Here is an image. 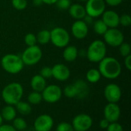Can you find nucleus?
<instances>
[{
	"label": "nucleus",
	"mask_w": 131,
	"mask_h": 131,
	"mask_svg": "<svg viewBox=\"0 0 131 131\" xmlns=\"http://www.w3.org/2000/svg\"><path fill=\"white\" fill-rule=\"evenodd\" d=\"M98 71L101 77L109 80L117 78L122 71V67L117 59L113 57H105L99 62Z\"/></svg>",
	"instance_id": "obj_1"
},
{
	"label": "nucleus",
	"mask_w": 131,
	"mask_h": 131,
	"mask_svg": "<svg viewBox=\"0 0 131 131\" xmlns=\"http://www.w3.org/2000/svg\"><path fill=\"white\" fill-rule=\"evenodd\" d=\"M24 94V88L18 82H12L8 84L2 89V97L5 103L8 105L15 106L21 101Z\"/></svg>",
	"instance_id": "obj_2"
},
{
	"label": "nucleus",
	"mask_w": 131,
	"mask_h": 131,
	"mask_svg": "<svg viewBox=\"0 0 131 131\" xmlns=\"http://www.w3.org/2000/svg\"><path fill=\"white\" fill-rule=\"evenodd\" d=\"M1 66L5 72L11 74H17L22 71L25 64L20 55L7 54L2 58Z\"/></svg>",
	"instance_id": "obj_3"
},
{
	"label": "nucleus",
	"mask_w": 131,
	"mask_h": 131,
	"mask_svg": "<svg viewBox=\"0 0 131 131\" xmlns=\"http://www.w3.org/2000/svg\"><path fill=\"white\" fill-rule=\"evenodd\" d=\"M107 54V45L101 40H94L86 51L88 59L92 63H99Z\"/></svg>",
	"instance_id": "obj_4"
},
{
	"label": "nucleus",
	"mask_w": 131,
	"mask_h": 131,
	"mask_svg": "<svg viewBox=\"0 0 131 131\" xmlns=\"http://www.w3.org/2000/svg\"><path fill=\"white\" fill-rule=\"evenodd\" d=\"M25 65L32 66L38 64L42 58V51L37 45L27 47L21 55Z\"/></svg>",
	"instance_id": "obj_5"
},
{
	"label": "nucleus",
	"mask_w": 131,
	"mask_h": 131,
	"mask_svg": "<svg viewBox=\"0 0 131 131\" xmlns=\"http://www.w3.org/2000/svg\"><path fill=\"white\" fill-rule=\"evenodd\" d=\"M51 43L57 48H64L70 42V35L68 31L61 27H56L50 31Z\"/></svg>",
	"instance_id": "obj_6"
},
{
	"label": "nucleus",
	"mask_w": 131,
	"mask_h": 131,
	"mask_svg": "<svg viewBox=\"0 0 131 131\" xmlns=\"http://www.w3.org/2000/svg\"><path fill=\"white\" fill-rule=\"evenodd\" d=\"M62 90L57 84L47 85L41 91L42 99L48 104H55L58 102L62 97Z\"/></svg>",
	"instance_id": "obj_7"
},
{
	"label": "nucleus",
	"mask_w": 131,
	"mask_h": 131,
	"mask_svg": "<svg viewBox=\"0 0 131 131\" xmlns=\"http://www.w3.org/2000/svg\"><path fill=\"white\" fill-rule=\"evenodd\" d=\"M86 14L93 18H98L106 10L104 0H88L84 6Z\"/></svg>",
	"instance_id": "obj_8"
},
{
	"label": "nucleus",
	"mask_w": 131,
	"mask_h": 131,
	"mask_svg": "<svg viewBox=\"0 0 131 131\" xmlns=\"http://www.w3.org/2000/svg\"><path fill=\"white\" fill-rule=\"evenodd\" d=\"M103 36L104 40V42L111 47H119V45L124 41L123 32L117 28H108Z\"/></svg>",
	"instance_id": "obj_9"
},
{
	"label": "nucleus",
	"mask_w": 131,
	"mask_h": 131,
	"mask_svg": "<svg viewBox=\"0 0 131 131\" xmlns=\"http://www.w3.org/2000/svg\"><path fill=\"white\" fill-rule=\"evenodd\" d=\"M71 124L74 131H88L93 125V119L87 114H79L73 118Z\"/></svg>",
	"instance_id": "obj_10"
},
{
	"label": "nucleus",
	"mask_w": 131,
	"mask_h": 131,
	"mask_svg": "<svg viewBox=\"0 0 131 131\" xmlns=\"http://www.w3.org/2000/svg\"><path fill=\"white\" fill-rule=\"evenodd\" d=\"M104 96L108 103H117L122 97L121 88L117 84L111 83L104 88Z\"/></svg>",
	"instance_id": "obj_11"
},
{
	"label": "nucleus",
	"mask_w": 131,
	"mask_h": 131,
	"mask_svg": "<svg viewBox=\"0 0 131 131\" xmlns=\"http://www.w3.org/2000/svg\"><path fill=\"white\" fill-rule=\"evenodd\" d=\"M54 126V120L49 114H43L38 116L34 121L35 131H50Z\"/></svg>",
	"instance_id": "obj_12"
},
{
	"label": "nucleus",
	"mask_w": 131,
	"mask_h": 131,
	"mask_svg": "<svg viewBox=\"0 0 131 131\" xmlns=\"http://www.w3.org/2000/svg\"><path fill=\"white\" fill-rule=\"evenodd\" d=\"M121 114V111L117 103H108L104 108V117L110 123L118 121Z\"/></svg>",
	"instance_id": "obj_13"
},
{
	"label": "nucleus",
	"mask_w": 131,
	"mask_h": 131,
	"mask_svg": "<svg viewBox=\"0 0 131 131\" xmlns=\"http://www.w3.org/2000/svg\"><path fill=\"white\" fill-rule=\"evenodd\" d=\"M52 77L58 81H65L71 76L69 68L64 64H56L52 68Z\"/></svg>",
	"instance_id": "obj_14"
},
{
	"label": "nucleus",
	"mask_w": 131,
	"mask_h": 131,
	"mask_svg": "<svg viewBox=\"0 0 131 131\" xmlns=\"http://www.w3.org/2000/svg\"><path fill=\"white\" fill-rule=\"evenodd\" d=\"M71 33L75 38L84 39L88 34V25L83 20H75L71 25Z\"/></svg>",
	"instance_id": "obj_15"
},
{
	"label": "nucleus",
	"mask_w": 131,
	"mask_h": 131,
	"mask_svg": "<svg viewBox=\"0 0 131 131\" xmlns=\"http://www.w3.org/2000/svg\"><path fill=\"white\" fill-rule=\"evenodd\" d=\"M102 21L108 28H117L120 25V15L113 10H105L102 14Z\"/></svg>",
	"instance_id": "obj_16"
},
{
	"label": "nucleus",
	"mask_w": 131,
	"mask_h": 131,
	"mask_svg": "<svg viewBox=\"0 0 131 131\" xmlns=\"http://www.w3.org/2000/svg\"><path fill=\"white\" fill-rule=\"evenodd\" d=\"M75 91H76V97L78 99H84L90 94V88L86 81L81 79L77 80L73 83Z\"/></svg>",
	"instance_id": "obj_17"
},
{
	"label": "nucleus",
	"mask_w": 131,
	"mask_h": 131,
	"mask_svg": "<svg viewBox=\"0 0 131 131\" xmlns=\"http://www.w3.org/2000/svg\"><path fill=\"white\" fill-rule=\"evenodd\" d=\"M68 12L69 15L75 20H82L87 15L84 6L78 3L71 5L68 8Z\"/></svg>",
	"instance_id": "obj_18"
},
{
	"label": "nucleus",
	"mask_w": 131,
	"mask_h": 131,
	"mask_svg": "<svg viewBox=\"0 0 131 131\" xmlns=\"http://www.w3.org/2000/svg\"><path fill=\"white\" fill-rule=\"evenodd\" d=\"M30 85L32 91L41 93V91L47 86L46 79H45L40 74H35L31 79Z\"/></svg>",
	"instance_id": "obj_19"
},
{
	"label": "nucleus",
	"mask_w": 131,
	"mask_h": 131,
	"mask_svg": "<svg viewBox=\"0 0 131 131\" xmlns=\"http://www.w3.org/2000/svg\"><path fill=\"white\" fill-rule=\"evenodd\" d=\"M78 57V50L74 45H67L63 51V58L68 62L74 61Z\"/></svg>",
	"instance_id": "obj_20"
},
{
	"label": "nucleus",
	"mask_w": 131,
	"mask_h": 131,
	"mask_svg": "<svg viewBox=\"0 0 131 131\" xmlns=\"http://www.w3.org/2000/svg\"><path fill=\"white\" fill-rule=\"evenodd\" d=\"M0 114L2 119L5 121H12L17 116V111L15 106L8 104H7L2 109Z\"/></svg>",
	"instance_id": "obj_21"
},
{
	"label": "nucleus",
	"mask_w": 131,
	"mask_h": 131,
	"mask_svg": "<svg viewBox=\"0 0 131 131\" xmlns=\"http://www.w3.org/2000/svg\"><path fill=\"white\" fill-rule=\"evenodd\" d=\"M15 106V109H16L17 113L20 114L21 115L27 116L31 113L32 107H31V105L28 102L20 101Z\"/></svg>",
	"instance_id": "obj_22"
},
{
	"label": "nucleus",
	"mask_w": 131,
	"mask_h": 131,
	"mask_svg": "<svg viewBox=\"0 0 131 131\" xmlns=\"http://www.w3.org/2000/svg\"><path fill=\"white\" fill-rule=\"evenodd\" d=\"M101 78V74L98 69L96 68H91L86 73V79L88 82L91 84H95L97 83Z\"/></svg>",
	"instance_id": "obj_23"
},
{
	"label": "nucleus",
	"mask_w": 131,
	"mask_h": 131,
	"mask_svg": "<svg viewBox=\"0 0 131 131\" xmlns=\"http://www.w3.org/2000/svg\"><path fill=\"white\" fill-rule=\"evenodd\" d=\"M37 38V43H39L40 45H47L51 41V35L50 31L47 29H43L40 31L38 35H36Z\"/></svg>",
	"instance_id": "obj_24"
},
{
	"label": "nucleus",
	"mask_w": 131,
	"mask_h": 131,
	"mask_svg": "<svg viewBox=\"0 0 131 131\" xmlns=\"http://www.w3.org/2000/svg\"><path fill=\"white\" fill-rule=\"evenodd\" d=\"M93 28L94 32L99 35H104V34L108 29L107 26L102 21V19H97L93 22Z\"/></svg>",
	"instance_id": "obj_25"
},
{
	"label": "nucleus",
	"mask_w": 131,
	"mask_h": 131,
	"mask_svg": "<svg viewBox=\"0 0 131 131\" xmlns=\"http://www.w3.org/2000/svg\"><path fill=\"white\" fill-rule=\"evenodd\" d=\"M27 99H28V102L31 105H38V104H41V102L43 101L41 93L34 91L28 95Z\"/></svg>",
	"instance_id": "obj_26"
},
{
	"label": "nucleus",
	"mask_w": 131,
	"mask_h": 131,
	"mask_svg": "<svg viewBox=\"0 0 131 131\" xmlns=\"http://www.w3.org/2000/svg\"><path fill=\"white\" fill-rule=\"evenodd\" d=\"M12 126L17 131L25 130L28 127L26 121L22 117H15L12 121Z\"/></svg>",
	"instance_id": "obj_27"
},
{
	"label": "nucleus",
	"mask_w": 131,
	"mask_h": 131,
	"mask_svg": "<svg viewBox=\"0 0 131 131\" xmlns=\"http://www.w3.org/2000/svg\"><path fill=\"white\" fill-rule=\"evenodd\" d=\"M62 93L68 98H74V97H76V91H75V88H74L73 84L67 85L64 88V91H62Z\"/></svg>",
	"instance_id": "obj_28"
},
{
	"label": "nucleus",
	"mask_w": 131,
	"mask_h": 131,
	"mask_svg": "<svg viewBox=\"0 0 131 131\" xmlns=\"http://www.w3.org/2000/svg\"><path fill=\"white\" fill-rule=\"evenodd\" d=\"M119 51L120 54L124 57H127L128 55H130L131 53V46L129 43L127 42H123L121 45H119Z\"/></svg>",
	"instance_id": "obj_29"
},
{
	"label": "nucleus",
	"mask_w": 131,
	"mask_h": 131,
	"mask_svg": "<svg viewBox=\"0 0 131 131\" xmlns=\"http://www.w3.org/2000/svg\"><path fill=\"white\" fill-rule=\"evenodd\" d=\"M24 41L25 45L29 47V46H33L37 44V38L36 35L33 33H28L27 35H25L24 38Z\"/></svg>",
	"instance_id": "obj_30"
},
{
	"label": "nucleus",
	"mask_w": 131,
	"mask_h": 131,
	"mask_svg": "<svg viewBox=\"0 0 131 131\" xmlns=\"http://www.w3.org/2000/svg\"><path fill=\"white\" fill-rule=\"evenodd\" d=\"M28 5L27 0H12V5L17 10H24Z\"/></svg>",
	"instance_id": "obj_31"
},
{
	"label": "nucleus",
	"mask_w": 131,
	"mask_h": 131,
	"mask_svg": "<svg viewBox=\"0 0 131 131\" xmlns=\"http://www.w3.org/2000/svg\"><path fill=\"white\" fill-rule=\"evenodd\" d=\"M56 131H74L71 124L68 122H61L58 124Z\"/></svg>",
	"instance_id": "obj_32"
},
{
	"label": "nucleus",
	"mask_w": 131,
	"mask_h": 131,
	"mask_svg": "<svg viewBox=\"0 0 131 131\" xmlns=\"http://www.w3.org/2000/svg\"><path fill=\"white\" fill-rule=\"evenodd\" d=\"M57 8L61 10H67L71 6V0H58L55 3Z\"/></svg>",
	"instance_id": "obj_33"
},
{
	"label": "nucleus",
	"mask_w": 131,
	"mask_h": 131,
	"mask_svg": "<svg viewBox=\"0 0 131 131\" xmlns=\"http://www.w3.org/2000/svg\"><path fill=\"white\" fill-rule=\"evenodd\" d=\"M120 25L124 27H129L131 25V17L128 14H124L120 16Z\"/></svg>",
	"instance_id": "obj_34"
},
{
	"label": "nucleus",
	"mask_w": 131,
	"mask_h": 131,
	"mask_svg": "<svg viewBox=\"0 0 131 131\" xmlns=\"http://www.w3.org/2000/svg\"><path fill=\"white\" fill-rule=\"evenodd\" d=\"M40 75L41 77H43L45 79H48V78H51L52 77V70L51 67L48 66H45L43 67L41 71H40Z\"/></svg>",
	"instance_id": "obj_35"
},
{
	"label": "nucleus",
	"mask_w": 131,
	"mask_h": 131,
	"mask_svg": "<svg viewBox=\"0 0 131 131\" xmlns=\"http://www.w3.org/2000/svg\"><path fill=\"white\" fill-rule=\"evenodd\" d=\"M106 130L107 131H124V127L121 124H119L117 121V122L110 123L109 126Z\"/></svg>",
	"instance_id": "obj_36"
},
{
	"label": "nucleus",
	"mask_w": 131,
	"mask_h": 131,
	"mask_svg": "<svg viewBox=\"0 0 131 131\" xmlns=\"http://www.w3.org/2000/svg\"><path fill=\"white\" fill-rule=\"evenodd\" d=\"M123 1L124 0H104L106 5H108L113 6V7H115V6L121 5Z\"/></svg>",
	"instance_id": "obj_37"
},
{
	"label": "nucleus",
	"mask_w": 131,
	"mask_h": 131,
	"mask_svg": "<svg viewBox=\"0 0 131 131\" xmlns=\"http://www.w3.org/2000/svg\"><path fill=\"white\" fill-rule=\"evenodd\" d=\"M0 131H17L12 125L10 124H2L0 126Z\"/></svg>",
	"instance_id": "obj_38"
},
{
	"label": "nucleus",
	"mask_w": 131,
	"mask_h": 131,
	"mask_svg": "<svg viewBox=\"0 0 131 131\" xmlns=\"http://www.w3.org/2000/svg\"><path fill=\"white\" fill-rule=\"evenodd\" d=\"M109 124H110V122H109L107 120H106L105 118L102 119V120L99 122V126H100V127H101V129H103V130H106V129L107 128V127L109 126Z\"/></svg>",
	"instance_id": "obj_39"
},
{
	"label": "nucleus",
	"mask_w": 131,
	"mask_h": 131,
	"mask_svg": "<svg viewBox=\"0 0 131 131\" xmlns=\"http://www.w3.org/2000/svg\"><path fill=\"white\" fill-rule=\"evenodd\" d=\"M124 64L128 71L131 70V55H128L124 58Z\"/></svg>",
	"instance_id": "obj_40"
},
{
	"label": "nucleus",
	"mask_w": 131,
	"mask_h": 131,
	"mask_svg": "<svg viewBox=\"0 0 131 131\" xmlns=\"http://www.w3.org/2000/svg\"><path fill=\"white\" fill-rule=\"evenodd\" d=\"M82 20L87 24V25H91V24H93V22H94V18H93L92 17L88 15H86L84 16V18Z\"/></svg>",
	"instance_id": "obj_41"
},
{
	"label": "nucleus",
	"mask_w": 131,
	"mask_h": 131,
	"mask_svg": "<svg viewBox=\"0 0 131 131\" xmlns=\"http://www.w3.org/2000/svg\"><path fill=\"white\" fill-rule=\"evenodd\" d=\"M43 4H46V5H54L57 2L58 0H41Z\"/></svg>",
	"instance_id": "obj_42"
},
{
	"label": "nucleus",
	"mask_w": 131,
	"mask_h": 131,
	"mask_svg": "<svg viewBox=\"0 0 131 131\" xmlns=\"http://www.w3.org/2000/svg\"><path fill=\"white\" fill-rule=\"evenodd\" d=\"M32 2L35 6H41L43 4L41 0H32Z\"/></svg>",
	"instance_id": "obj_43"
},
{
	"label": "nucleus",
	"mask_w": 131,
	"mask_h": 131,
	"mask_svg": "<svg viewBox=\"0 0 131 131\" xmlns=\"http://www.w3.org/2000/svg\"><path fill=\"white\" fill-rule=\"evenodd\" d=\"M2 123H3V119H2V115H1V114H0V126L2 124Z\"/></svg>",
	"instance_id": "obj_44"
},
{
	"label": "nucleus",
	"mask_w": 131,
	"mask_h": 131,
	"mask_svg": "<svg viewBox=\"0 0 131 131\" xmlns=\"http://www.w3.org/2000/svg\"><path fill=\"white\" fill-rule=\"evenodd\" d=\"M79 1H81V2H86L88 0H79Z\"/></svg>",
	"instance_id": "obj_45"
},
{
	"label": "nucleus",
	"mask_w": 131,
	"mask_h": 131,
	"mask_svg": "<svg viewBox=\"0 0 131 131\" xmlns=\"http://www.w3.org/2000/svg\"><path fill=\"white\" fill-rule=\"evenodd\" d=\"M22 131H27V130H22Z\"/></svg>",
	"instance_id": "obj_46"
}]
</instances>
